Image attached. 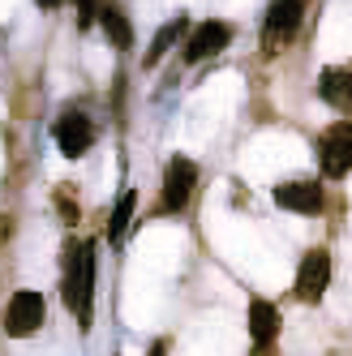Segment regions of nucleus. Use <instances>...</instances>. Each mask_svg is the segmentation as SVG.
I'll return each instance as SVG.
<instances>
[{
    "label": "nucleus",
    "mask_w": 352,
    "mask_h": 356,
    "mask_svg": "<svg viewBox=\"0 0 352 356\" xmlns=\"http://www.w3.org/2000/svg\"><path fill=\"white\" fill-rule=\"evenodd\" d=\"M99 9H104V0H78V26H95L99 22Z\"/></svg>",
    "instance_id": "nucleus-15"
},
{
    "label": "nucleus",
    "mask_w": 352,
    "mask_h": 356,
    "mask_svg": "<svg viewBox=\"0 0 352 356\" xmlns=\"http://www.w3.org/2000/svg\"><path fill=\"white\" fill-rule=\"evenodd\" d=\"M326 284H331V253H326V249H310L305 258H301V270H296V300L318 305Z\"/></svg>",
    "instance_id": "nucleus-6"
},
{
    "label": "nucleus",
    "mask_w": 352,
    "mask_h": 356,
    "mask_svg": "<svg viewBox=\"0 0 352 356\" xmlns=\"http://www.w3.org/2000/svg\"><path fill=\"white\" fill-rule=\"evenodd\" d=\"M99 26L108 31V39L120 47V52H129V47H134V31H129V22H125V13H120L116 5H108V0H104V9H99Z\"/></svg>",
    "instance_id": "nucleus-12"
},
{
    "label": "nucleus",
    "mask_w": 352,
    "mask_h": 356,
    "mask_svg": "<svg viewBox=\"0 0 352 356\" xmlns=\"http://www.w3.org/2000/svg\"><path fill=\"white\" fill-rule=\"evenodd\" d=\"M318 99L335 112H352V65H331L318 73Z\"/></svg>",
    "instance_id": "nucleus-9"
},
{
    "label": "nucleus",
    "mask_w": 352,
    "mask_h": 356,
    "mask_svg": "<svg viewBox=\"0 0 352 356\" xmlns=\"http://www.w3.org/2000/svg\"><path fill=\"white\" fill-rule=\"evenodd\" d=\"M228 43H232V26H228V22H202V26H193V35L185 43V60H193V65L198 60H211Z\"/></svg>",
    "instance_id": "nucleus-8"
},
{
    "label": "nucleus",
    "mask_w": 352,
    "mask_h": 356,
    "mask_svg": "<svg viewBox=\"0 0 352 356\" xmlns=\"http://www.w3.org/2000/svg\"><path fill=\"white\" fill-rule=\"evenodd\" d=\"M249 339H254L258 352H266L280 339V309L271 300H249Z\"/></svg>",
    "instance_id": "nucleus-11"
},
{
    "label": "nucleus",
    "mask_w": 352,
    "mask_h": 356,
    "mask_svg": "<svg viewBox=\"0 0 352 356\" xmlns=\"http://www.w3.org/2000/svg\"><path fill=\"white\" fill-rule=\"evenodd\" d=\"M39 9H56V5H65V0H35Z\"/></svg>",
    "instance_id": "nucleus-17"
},
{
    "label": "nucleus",
    "mask_w": 352,
    "mask_h": 356,
    "mask_svg": "<svg viewBox=\"0 0 352 356\" xmlns=\"http://www.w3.org/2000/svg\"><path fill=\"white\" fill-rule=\"evenodd\" d=\"M301 17H305V0H271L266 22H262V43H266V52H275L284 39L296 35Z\"/></svg>",
    "instance_id": "nucleus-4"
},
{
    "label": "nucleus",
    "mask_w": 352,
    "mask_h": 356,
    "mask_svg": "<svg viewBox=\"0 0 352 356\" xmlns=\"http://www.w3.org/2000/svg\"><path fill=\"white\" fill-rule=\"evenodd\" d=\"M275 207L296 211V215H318L322 211V185L318 181H288L275 189Z\"/></svg>",
    "instance_id": "nucleus-10"
},
{
    "label": "nucleus",
    "mask_w": 352,
    "mask_h": 356,
    "mask_svg": "<svg viewBox=\"0 0 352 356\" xmlns=\"http://www.w3.org/2000/svg\"><path fill=\"white\" fill-rule=\"evenodd\" d=\"M185 31V17H176V22H168V26L155 35V39H150V52H146V65H155V60H163V52H168V47L176 43V35H181Z\"/></svg>",
    "instance_id": "nucleus-13"
},
{
    "label": "nucleus",
    "mask_w": 352,
    "mask_h": 356,
    "mask_svg": "<svg viewBox=\"0 0 352 356\" xmlns=\"http://www.w3.org/2000/svg\"><path fill=\"white\" fill-rule=\"evenodd\" d=\"M56 202H61V215H65V223H73V219H78V202H69V185H61Z\"/></svg>",
    "instance_id": "nucleus-16"
},
{
    "label": "nucleus",
    "mask_w": 352,
    "mask_h": 356,
    "mask_svg": "<svg viewBox=\"0 0 352 356\" xmlns=\"http://www.w3.org/2000/svg\"><path fill=\"white\" fill-rule=\"evenodd\" d=\"M43 318H47L43 296L31 292V288H22V292H13L9 309H5V330H9L13 339H26V335H35V330L43 326Z\"/></svg>",
    "instance_id": "nucleus-3"
},
{
    "label": "nucleus",
    "mask_w": 352,
    "mask_h": 356,
    "mask_svg": "<svg viewBox=\"0 0 352 356\" xmlns=\"http://www.w3.org/2000/svg\"><path fill=\"white\" fill-rule=\"evenodd\" d=\"M318 168L326 181H344L352 172V120H335L318 138Z\"/></svg>",
    "instance_id": "nucleus-2"
},
{
    "label": "nucleus",
    "mask_w": 352,
    "mask_h": 356,
    "mask_svg": "<svg viewBox=\"0 0 352 356\" xmlns=\"http://www.w3.org/2000/svg\"><path fill=\"white\" fill-rule=\"evenodd\" d=\"M193 185H198V163L185 155L168 159V168H163V211H185L189 197H193Z\"/></svg>",
    "instance_id": "nucleus-5"
},
{
    "label": "nucleus",
    "mask_w": 352,
    "mask_h": 356,
    "mask_svg": "<svg viewBox=\"0 0 352 356\" xmlns=\"http://www.w3.org/2000/svg\"><path fill=\"white\" fill-rule=\"evenodd\" d=\"M65 305L78 318V326H90L95 314V245L90 241H69L65 245Z\"/></svg>",
    "instance_id": "nucleus-1"
},
{
    "label": "nucleus",
    "mask_w": 352,
    "mask_h": 356,
    "mask_svg": "<svg viewBox=\"0 0 352 356\" xmlns=\"http://www.w3.org/2000/svg\"><path fill=\"white\" fill-rule=\"evenodd\" d=\"M129 215H134V189H125V193H120V202H116V211H112L108 241H120V236H125V227H129Z\"/></svg>",
    "instance_id": "nucleus-14"
},
{
    "label": "nucleus",
    "mask_w": 352,
    "mask_h": 356,
    "mask_svg": "<svg viewBox=\"0 0 352 356\" xmlns=\"http://www.w3.org/2000/svg\"><path fill=\"white\" fill-rule=\"evenodd\" d=\"M52 138H56V146H61V155H69V159H82L86 150L95 146V124L82 116V112H61V120H56V129H52Z\"/></svg>",
    "instance_id": "nucleus-7"
}]
</instances>
